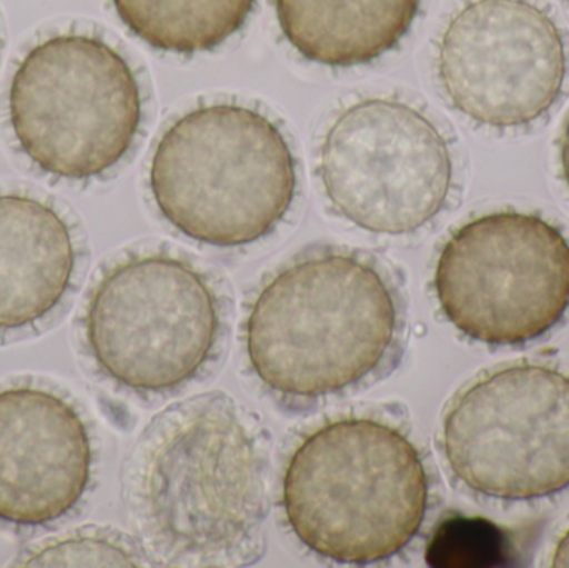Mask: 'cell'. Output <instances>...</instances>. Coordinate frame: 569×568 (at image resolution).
<instances>
[{
  "label": "cell",
  "instance_id": "6da1fadb",
  "mask_svg": "<svg viewBox=\"0 0 569 568\" xmlns=\"http://www.w3.org/2000/svg\"><path fill=\"white\" fill-rule=\"evenodd\" d=\"M269 459L232 399L202 393L147 426L127 467L130 516L160 567H246L266 547Z\"/></svg>",
  "mask_w": 569,
  "mask_h": 568
},
{
  "label": "cell",
  "instance_id": "7a4b0ae2",
  "mask_svg": "<svg viewBox=\"0 0 569 568\" xmlns=\"http://www.w3.org/2000/svg\"><path fill=\"white\" fill-rule=\"evenodd\" d=\"M397 290L373 260L320 250L288 263L257 296L247 352L283 399L318 400L361 386L400 347Z\"/></svg>",
  "mask_w": 569,
  "mask_h": 568
},
{
  "label": "cell",
  "instance_id": "3957f363",
  "mask_svg": "<svg viewBox=\"0 0 569 568\" xmlns=\"http://www.w3.org/2000/svg\"><path fill=\"white\" fill-rule=\"evenodd\" d=\"M283 507L311 552L345 566L385 562L421 529L427 470L397 427L365 417L335 420L291 456Z\"/></svg>",
  "mask_w": 569,
  "mask_h": 568
},
{
  "label": "cell",
  "instance_id": "277c9868",
  "mask_svg": "<svg viewBox=\"0 0 569 568\" xmlns=\"http://www.w3.org/2000/svg\"><path fill=\"white\" fill-rule=\"evenodd\" d=\"M150 190L183 236L240 247L269 236L287 216L297 167L282 130L239 103L197 107L160 137Z\"/></svg>",
  "mask_w": 569,
  "mask_h": 568
},
{
  "label": "cell",
  "instance_id": "5b68a950",
  "mask_svg": "<svg viewBox=\"0 0 569 568\" xmlns=\"http://www.w3.org/2000/svg\"><path fill=\"white\" fill-rule=\"evenodd\" d=\"M20 152L47 176H106L132 149L143 103L126 57L92 33L63 32L17 63L7 97Z\"/></svg>",
  "mask_w": 569,
  "mask_h": 568
},
{
  "label": "cell",
  "instance_id": "8992f818",
  "mask_svg": "<svg viewBox=\"0 0 569 568\" xmlns=\"http://www.w3.org/2000/svg\"><path fill=\"white\" fill-rule=\"evenodd\" d=\"M219 333L209 280L166 253L130 256L110 267L83 312V339L97 369L139 393L169 392L192 380Z\"/></svg>",
  "mask_w": 569,
  "mask_h": 568
},
{
  "label": "cell",
  "instance_id": "52a82bcc",
  "mask_svg": "<svg viewBox=\"0 0 569 568\" xmlns=\"http://www.w3.org/2000/svg\"><path fill=\"white\" fill-rule=\"evenodd\" d=\"M435 290L447 319L470 339L531 342L569 309L568 240L533 213L478 217L441 249Z\"/></svg>",
  "mask_w": 569,
  "mask_h": 568
},
{
  "label": "cell",
  "instance_id": "ba28073f",
  "mask_svg": "<svg viewBox=\"0 0 569 568\" xmlns=\"http://www.w3.org/2000/svg\"><path fill=\"white\" fill-rule=\"evenodd\" d=\"M455 477L481 496L530 500L569 487V377L513 366L468 387L443 422Z\"/></svg>",
  "mask_w": 569,
  "mask_h": 568
},
{
  "label": "cell",
  "instance_id": "9c48e42d",
  "mask_svg": "<svg viewBox=\"0 0 569 568\" xmlns=\"http://www.w3.org/2000/svg\"><path fill=\"white\" fill-rule=\"evenodd\" d=\"M318 170L345 219L387 236L427 226L447 203L453 180L440 130L395 99H365L345 109L325 133Z\"/></svg>",
  "mask_w": 569,
  "mask_h": 568
},
{
  "label": "cell",
  "instance_id": "30bf717a",
  "mask_svg": "<svg viewBox=\"0 0 569 568\" xmlns=\"http://www.w3.org/2000/svg\"><path fill=\"white\" fill-rule=\"evenodd\" d=\"M567 49L555 20L530 0H473L438 46V76L451 103L481 126H528L557 102Z\"/></svg>",
  "mask_w": 569,
  "mask_h": 568
},
{
  "label": "cell",
  "instance_id": "8fae6325",
  "mask_svg": "<svg viewBox=\"0 0 569 568\" xmlns=\"http://www.w3.org/2000/svg\"><path fill=\"white\" fill-rule=\"evenodd\" d=\"M92 466L89 427L62 393L32 383L0 389V522L39 527L69 516Z\"/></svg>",
  "mask_w": 569,
  "mask_h": 568
},
{
  "label": "cell",
  "instance_id": "7c38bea8",
  "mask_svg": "<svg viewBox=\"0 0 569 568\" xmlns=\"http://www.w3.org/2000/svg\"><path fill=\"white\" fill-rule=\"evenodd\" d=\"M76 269L66 217L29 193L0 192V333L32 329L52 316Z\"/></svg>",
  "mask_w": 569,
  "mask_h": 568
},
{
  "label": "cell",
  "instance_id": "4fadbf2b",
  "mask_svg": "<svg viewBox=\"0 0 569 568\" xmlns=\"http://www.w3.org/2000/svg\"><path fill=\"white\" fill-rule=\"evenodd\" d=\"M421 0H276L287 42L303 59L345 69L380 59L405 39Z\"/></svg>",
  "mask_w": 569,
  "mask_h": 568
},
{
  "label": "cell",
  "instance_id": "5bb4252c",
  "mask_svg": "<svg viewBox=\"0 0 569 568\" xmlns=\"http://www.w3.org/2000/svg\"><path fill=\"white\" fill-rule=\"evenodd\" d=\"M123 26L162 52H210L236 36L257 0H112Z\"/></svg>",
  "mask_w": 569,
  "mask_h": 568
},
{
  "label": "cell",
  "instance_id": "9a60e30c",
  "mask_svg": "<svg viewBox=\"0 0 569 568\" xmlns=\"http://www.w3.org/2000/svg\"><path fill=\"white\" fill-rule=\"evenodd\" d=\"M433 568H490L513 566L507 536L485 519L451 517L435 530L427 549Z\"/></svg>",
  "mask_w": 569,
  "mask_h": 568
},
{
  "label": "cell",
  "instance_id": "2e32d148",
  "mask_svg": "<svg viewBox=\"0 0 569 568\" xmlns=\"http://www.w3.org/2000/svg\"><path fill=\"white\" fill-rule=\"evenodd\" d=\"M136 547L106 530H80L30 550L20 567H140Z\"/></svg>",
  "mask_w": 569,
  "mask_h": 568
},
{
  "label": "cell",
  "instance_id": "e0dca14e",
  "mask_svg": "<svg viewBox=\"0 0 569 568\" xmlns=\"http://www.w3.org/2000/svg\"><path fill=\"white\" fill-rule=\"evenodd\" d=\"M553 567L569 568V529L560 542H558L557 550L553 556Z\"/></svg>",
  "mask_w": 569,
  "mask_h": 568
},
{
  "label": "cell",
  "instance_id": "ac0fdd59",
  "mask_svg": "<svg viewBox=\"0 0 569 568\" xmlns=\"http://www.w3.org/2000/svg\"><path fill=\"white\" fill-rule=\"evenodd\" d=\"M560 159L561 170H563V177L569 187V119L567 126H565L563 136H561Z\"/></svg>",
  "mask_w": 569,
  "mask_h": 568
}]
</instances>
